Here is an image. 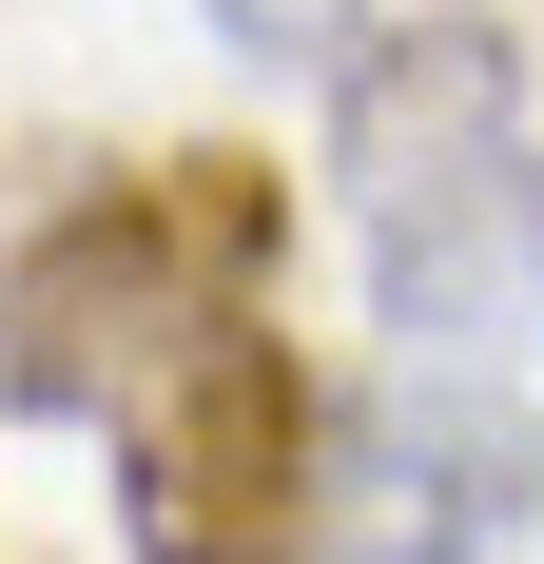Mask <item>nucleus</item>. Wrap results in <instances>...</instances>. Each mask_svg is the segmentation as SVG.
<instances>
[{"instance_id": "1", "label": "nucleus", "mask_w": 544, "mask_h": 564, "mask_svg": "<svg viewBox=\"0 0 544 564\" xmlns=\"http://www.w3.org/2000/svg\"><path fill=\"white\" fill-rule=\"evenodd\" d=\"M330 175H350V234H370V312L389 350H544V137H525V58L505 20L428 0L350 58L330 98Z\"/></svg>"}, {"instance_id": "2", "label": "nucleus", "mask_w": 544, "mask_h": 564, "mask_svg": "<svg viewBox=\"0 0 544 564\" xmlns=\"http://www.w3.org/2000/svg\"><path fill=\"white\" fill-rule=\"evenodd\" d=\"M272 253H292V195H272V156H215V137L58 195L0 253V390L98 429L156 350H195L215 312H272Z\"/></svg>"}, {"instance_id": "3", "label": "nucleus", "mask_w": 544, "mask_h": 564, "mask_svg": "<svg viewBox=\"0 0 544 564\" xmlns=\"http://www.w3.org/2000/svg\"><path fill=\"white\" fill-rule=\"evenodd\" d=\"M98 429H117L137 564H312V429H330V390L292 370L272 312H215L195 350H156Z\"/></svg>"}, {"instance_id": "4", "label": "nucleus", "mask_w": 544, "mask_h": 564, "mask_svg": "<svg viewBox=\"0 0 544 564\" xmlns=\"http://www.w3.org/2000/svg\"><path fill=\"white\" fill-rule=\"evenodd\" d=\"M544 525V429L505 370H467V350H389V370H350L312 429V545L350 564H505Z\"/></svg>"}, {"instance_id": "5", "label": "nucleus", "mask_w": 544, "mask_h": 564, "mask_svg": "<svg viewBox=\"0 0 544 564\" xmlns=\"http://www.w3.org/2000/svg\"><path fill=\"white\" fill-rule=\"evenodd\" d=\"M215 20H233L253 58H330V40H350V0H215Z\"/></svg>"}]
</instances>
